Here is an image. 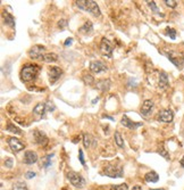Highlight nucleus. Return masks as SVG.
I'll list each match as a JSON object with an SVG mask.
<instances>
[{
    "label": "nucleus",
    "instance_id": "nucleus-13",
    "mask_svg": "<svg viewBox=\"0 0 184 190\" xmlns=\"http://www.w3.org/2000/svg\"><path fill=\"white\" fill-rule=\"evenodd\" d=\"M39 157H38V154L35 151H32V150H27L24 154V163L28 164V165H32V164H35L38 162Z\"/></svg>",
    "mask_w": 184,
    "mask_h": 190
},
{
    "label": "nucleus",
    "instance_id": "nucleus-22",
    "mask_svg": "<svg viewBox=\"0 0 184 190\" xmlns=\"http://www.w3.org/2000/svg\"><path fill=\"white\" fill-rule=\"evenodd\" d=\"M145 180L147 182H151V183H155V182H158L159 180V175H158L156 172L151 171V172H148L145 175Z\"/></svg>",
    "mask_w": 184,
    "mask_h": 190
},
{
    "label": "nucleus",
    "instance_id": "nucleus-8",
    "mask_svg": "<svg viewBox=\"0 0 184 190\" xmlns=\"http://www.w3.org/2000/svg\"><path fill=\"white\" fill-rule=\"evenodd\" d=\"M46 50V48L41 44H37V46H33L30 50H28V56L30 58L32 59H42L43 57V51Z\"/></svg>",
    "mask_w": 184,
    "mask_h": 190
},
{
    "label": "nucleus",
    "instance_id": "nucleus-35",
    "mask_svg": "<svg viewBox=\"0 0 184 190\" xmlns=\"http://www.w3.org/2000/svg\"><path fill=\"white\" fill-rule=\"evenodd\" d=\"M67 24H68V23H67V21H66V19H60V21L58 22V26L60 27V28L66 27V26H67Z\"/></svg>",
    "mask_w": 184,
    "mask_h": 190
},
{
    "label": "nucleus",
    "instance_id": "nucleus-39",
    "mask_svg": "<svg viewBox=\"0 0 184 190\" xmlns=\"http://www.w3.org/2000/svg\"><path fill=\"white\" fill-rule=\"evenodd\" d=\"M180 163H181V166H182V167H184V157L182 158V159H181V162H180Z\"/></svg>",
    "mask_w": 184,
    "mask_h": 190
},
{
    "label": "nucleus",
    "instance_id": "nucleus-38",
    "mask_svg": "<svg viewBox=\"0 0 184 190\" xmlns=\"http://www.w3.org/2000/svg\"><path fill=\"white\" fill-rule=\"evenodd\" d=\"M132 190H142V188H141V186H134Z\"/></svg>",
    "mask_w": 184,
    "mask_h": 190
},
{
    "label": "nucleus",
    "instance_id": "nucleus-28",
    "mask_svg": "<svg viewBox=\"0 0 184 190\" xmlns=\"http://www.w3.org/2000/svg\"><path fill=\"white\" fill-rule=\"evenodd\" d=\"M110 190H129V186L126 183H122V184H114L110 187Z\"/></svg>",
    "mask_w": 184,
    "mask_h": 190
},
{
    "label": "nucleus",
    "instance_id": "nucleus-20",
    "mask_svg": "<svg viewBox=\"0 0 184 190\" xmlns=\"http://www.w3.org/2000/svg\"><path fill=\"white\" fill-rule=\"evenodd\" d=\"M92 31H93V24L90 21H86L80 28V32L83 34H91Z\"/></svg>",
    "mask_w": 184,
    "mask_h": 190
},
{
    "label": "nucleus",
    "instance_id": "nucleus-18",
    "mask_svg": "<svg viewBox=\"0 0 184 190\" xmlns=\"http://www.w3.org/2000/svg\"><path fill=\"white\" fill-rule=\"evenodd\" d=\"M110 85H111V82H110V80H108V79L99 80V81L97 82V89L100 90V91H102V92L108 91L109 88H110Z\"/></svg>",
    "mask_w": 184,
    "mask_h": 190
},
{
    "label": "nucleus",
    "instance_id": "nucleus-29",
    "mask_svg": "<svg viewBox=\"0 0 184 190\" xmlns=\"http://www.w3.org/2000/svg\"><path fill=\"white\" fill-rule=\"evenodd\" d=\"M147 3H148V6L151 8V10H152L154 13L160 15V10L158 9L157 5H156V2H155V1H147Z\"/></svg>",
    "mask_w": 184,
    "mask_h": 190
},
{
    "label": "nucleus",
    "instance_id": "nucleus-40",
    "mask_svg": "<svg viewBox=\"0 0 184 190\" xmlns=\"http://www.w3.org/2000/svg\"><path fill=\"white\" fill-rule=\"evenodd\" d=\"M98 100H99V98H97V99H93V100H92V104H95Z\"/></svg>",
    "mask_w": 184,
    "mask_h": 190
},
{
    "label": "nucleus",
    "instance_id": "nucleus-2",
    "mask_svg": "<svg viewBox=\"0 0 184 190\" xmlns=\"http://www.w3.org/2000/svg\"><path fill=\"white\" fill-rule=\"evenodd\" d=\"M39 66L38 65H25L24 67L21 69V80L23 82H30L33 81L39 73Z\"/></svg>",
    "mask_w": 184,
    "mask_h": 190
},
{
    "label": "nucleus",
    "instance_id": "nucleus-9",
    "mask_svg": "<svg viewBox=\"0 0 184 190\" xmlns=\"http://www.w3.org/2000/svg\"><path fill=\"white\" fill-rule=\"evenodd\" d=\"M173 119H174V114L171 109H164V110L159 112L157 116L158 121L163 123H169L173 121Z\"/></svg>",
    "mask_w": 184,
    "mask_h": 190
},
{
    "label": "nucleus",
    "instance_id": "nucleus-17",
    "mask_svg": "<svg viewBox=\"0 0 184 190\" xmlns=\"http://www.w3.org/2000/svg\"><path fill=\"white\" fill-rule=\"evenodd\" d=\"M168 85V76L165 72H160L158 74V87L160 89H166Z\"/></svg>",
    "mask_w": 184,
    "mask_h": 190
},
{
    "label": "nucleus",
    "instance_id": "nucleus-41",
    "mask_svg": "<svg viewBox=\"0 0 184 190\" xmlns=\"http://www.w3.org/2000/svg\"><path fill=\"white\" fill-rule=\"evenodd\" d=\"M150 190H165V189H163V188H160V189H150Z\"/></svg>",
    "mask_w": 184,
    "mask_h": 190
},
{
    "label": "nucleus",
    "instance_id": "nucleus-16",
    "mask_svg": "<svg viewBox=\"0 0 184 190\" xmlns=\"http://www.w3.org/2000/svg\"><path fill=\"white\" fill-rule=\"evenodd\" d=\"M83 145L85 148H90V147H95L97 145V140L91 136V135H88V133H84L83 135Z\"/></svg>",
    "mask_w": 184,
    "mask_h": 190
},
{
    "label": "nucleus",
    "instance_id": "nucleus-34",
    "mask_svg": "<svg viewBox=\"0 0 184 190\" xmlns=\"http://www.w3.org/2000/svg\"><path fill=\"white\" fill-rule=\"evenodd\" d=\"M159 154H160L161 156H164L166 159H169V155H168V153L166 151V149H164V148H163V149H160V150H159Z\"/></svg>",
    "mask_w": 184,
    "mask_h": 190
},
{
    "label": "nucleus",
    "instance_id": "nucleus-12",
    "mask_svg": "<svg viewBox=\"0 0 184 190\" xmlns=\"http://www.w3.org/2000/svg\"><path fill=\"white\" fill-rule=\"evenodd\" d=\"M34 139H35V142L39 146H42V147L47 146V144L49 142V139H48V137L46 136V133L42 132V131H39V130L34 131Z\"/></svg>",
    "mask_w": 184,
    "mask_h": 190
},
{
    "label": "nucleus",
    "instance_id": "nucleus-14",
    "mask_svg": "<svg viewBox=\"0 0 184 190\" xmlns=\"http://www.w3.org/2000/svg\"><path fill=\"white\" fill-rule=\"evenodd\" d=\"M120 124H122L123 126L127 128V129H131V130H135V129H138L139 126H141V125H142V123H135V122H133L132 120H130V119L127 117V115H124V116L122 117Z\"/></svg>",
    "mask_w": 184,
    "mask_h": 190
},
{
    "label": "nucleus",
    "instance_id": "nucleus-37",
    "mask_svg": "<svg viewBox=\"0 0 184 190\" xmlns=\"http://www.w3.org/2000/svg\"><path fill=\"white\" fill-rule=\"evenodd\" d=\"M72 42H73V39H72V38H68V39H66V41L64 42V46H65V47H68V46L72 44Z\"/></svg>",
    "mask_w": 184,
    "mask_h": 190
},
{
    "label": "nucleus",
    "instance_id": "nucleus-15",
    "mask_svg": "<svg viewBox=\"0 0 184 190\" xmlns=\"http://www.w3.org/2000/svg\"><path fill=\"white\" fill-rule=\"evenodd\" d=\"M154 108V101L152 100H150V99H147L143 101V104H142V107H141V115L142 116H149L150 115V113H151V110Z\"/></svg>",
    "mask_w": 184,
    "mask_h": 190
},
{
    "label": "nucleus",
    "instance_id": "nucleus-11",
    "mask_svg": "<svg viewBox=\"0 0 184 190\" xmlns=\"http://www.w3.org/2000/svg\"><path fill=\"white\" fill-rule=\"evenodd\" d=\"M90 71L95 73V74H98V73H101V72H106L107 66L101 60H93V62L90 63Z\"/></svg>",
    "mask_w": 184,
    "mask_h": 190
},
{
    "label": "nucleus",
    "instance_id": "nucleus-1",
    "mask_svg": "<svg viewBox=\"0 0 184 190\" xmlns=\"http://www.w3.org/2000/svg\"><path fill=\"white\" fill-rule=\"evenodd\" d=\"M76 5H77V7L80 9L89 12L95 17H99L101 15V12H100V8H99L98 3L95 1H93V0H80V1H76Z\"/></svg>",
    "mask_w": 184,
    "mask_h": 190
},
{
    "label": "nucleus",
    "instance_id": "nucleus-30",
    "mask_svg": "<svg viewBox=\"0 0 184 190\" xmlns=\"http://www.w3.org/2000/svg\"><path fill=\"white\" fill-rule=\"evenodd\" d=\"M166 31H167V34L169 35V38H171L172 40H175V38H176V31L174 28H169V27H167Z\"/></svg>",
    "mask_w": 184,
    "mask_h": 190
},
{
    "label": "nucleus",
    "instance_id": "nucleus-3",
    "mask_svg": "<svg viewBox=\"0 0 184 190\" xmlns=\"http://www.w3.org/2000/svg\"><path fill=\"white\" fill-rule=\"evenodd\" d=\"M167 58L169 59V62H172L175 66L177 68H181L183 67L184 65V56L182 53L180 51H175V50H169V51H166L165 53Z\"/></svg>",
    "mask_w": 184,
    "mask_h": 190
},
{
    "label": "nucleus",
    "instance_id": "nucleus-26",
    "mask_svg": "<svg viewBox=\"0 0 184 190\" xmlns=\"http://www.w3.org/2000/svg\"><path fill=\"white\" fill-rule=\"evenodd\" d=\"M82 79H83V82H84L86 85H92L93 82H94V78L92 76L91 74H84Z\"/></svg>",
    "mask_w": 184,
    "mask_h": 190
},
{
    "label": "nucleus",
    "instance_id": "nucleus-25",
    "mask_svg": "<svg viewBox=\"0 0 184 190\" xmlns=\"http://www.w3.org/2000/svg\"><path fill=\"white\" fill-rule=\"evenodd\" d=\"M114 137H115V142H116V145L118 146L119 148H124V140H123V138H122V136H120V133H119L118 131L115 132Z\"/></svg>",
    "mask_w": 184,
    "mask_h": 190
},
{
    "label": "nucleus",
    "instance_id": "nucleus-36",
    "mask_svg": "<svg viewBox=\"0 0 184 190\" xmlns=\"http://www.w3.org/2000/svg\"><path fill=\"white\" fill-rule=\"evenodd\" d=\"M35 175H37V174H35V172H33V171H28V172L25 173V178H26V179H32V178H34Z\"/></svg>",
    "mask_w": 184,
    "mask_h": 190
},
{
    "label": "nucleus",
    "instance_id": "nucleus-23",
    "mask_svg": "<svg viewBox=\"0 0 184 190\" xmlns=\"http://www.w3.org/2000/svg\"><path fill=\"white\" fill-rule=\"evenodd\" d=\"M3 19H5V24H7L8 26L15 27V19H14L13 15L7 12L3 13Z\"/></svg>",
    "mask_w": 184,
    "mask_h": 190
},
{
    "label": "nucleus",
    "instance_id": "nucleus-10",
    "mask_svg": "<svg viewBox=\"0 0 184 190\" xmlns=\"http://www.w3.org/2000/svg\"><path fill=\"white\" fill-rule=\"evenodd\" d=\"M48 74H49V81L51 84H53L55 82H57L63 75V71L62 68L57 67V66H53L48 71Z\"/></svg>",
    "mask_w": 184,
    "mask_h": 190
},
{
    "label": "nucleus",
    "instance_id": "nucleus-7",
    "mask_svg": "<svg viewBox=\"0 0 184 190\" xmlns=\"http://www.w3.org/2000/svg\"><path fill=\"white\" fill-rule=\"evenodd\" d=\"M7 142H8L10 149L13 150L14 153H19V151H22V150L25 148V145H24L19 139H17V138H15V137L8 138V139H7Z\"/></svg>",
    "mask_w": 184,
    "mask_h": 190
},
{
    "label": "nucleus",
    "instance_id": "nucleus-24",
    "mask_svg": "<svg viewBox=\"0 0 184 190\" xmlns=\"http://www.w3.org/2000/svg\"><path fill=\"white\" fill-rule=\"evenodd\" d=\"M6 130H7V131H9V132H12V133L18 135V136L22 133V131H21V130H19L17 126H15L13 123H10V122H9L8 124H7V125H6Z\"/></svg>",
    "mask_w": 184,
    "mask_h": 190
},
{
    "label": "nucleus",
    "instance_id": "nucleus-33",
    "mask_svg": "<svg viewBox=\"0 0 184 190\" xmlns=\"http://www.w3.org/2000/svg\"><path fill=\"white\" fill-rule=\"evenodd\" d=\"M79 159L82 165H85V161H84V155H83V150L80 149L79 150Z\"/></svg>",
    "mask_w": 184,
    "mask_h": 190
},
{
    "label": "nucleus",
    "instance_id": "nucleus-6",
    "mask_svg": "<svg viewBox=\"0 0 184 190\" xmlns=\"http://www.w3.org/2000/svg\"><path fill=\"white\" fill-rule=\"evenodd\" d=\"M105 174L110 178H122L123 177V167L107 165L105 167Z\"/></svg>",
    "mask_w": 184,
    "mask_h": 190
},
{
    "label": "nucleus",
    "instance_id": "nucleus-5",
    "mask_svg": "<svg viewBox=\"0 0 184 190\" xmlns=\"http://www.w3.org/2000/svg\"><path fill=\"white\" fill-rule=\"evenodd\" d=\"M113 50H114V48H113L111 43L109 42V40L106 39V38H102V40L100 42V51H101V54L106 56V57H108V58H113Z\"/></svg>",
    "mask_w": 184,
    "mask_h": 190
},
{
    "label": "nucleus",
    "instance_id": "nucleus-21",
    "mask_svg": "<svg viewBox=\"0 0 184 190\" xmlns=\"http://www.w3.org/2000/svg\"><path fill=\"white\" fill-rule=\"evenodd\" d=\"M41 60H43L44 63H55L58 60V55L55 53H47L43 55Z\"/></svg>",
    "mask_w": 184,
    "mask_h": 190
},
{
    "label": "nucleus",
    "instance_id": "nucleus-31",
    "mask_svg": "<svg viewBox=\"0 0 184 190\" xmlns=\"http://www.w3.org/2000/svg\"><path fill=\"white\" fill-rule=\"evenodd\" d=\"M164 2L166 3V6H168L171 8H175L177 6V1H175V0H165Z\"/></svg>",
    "mask_w": 184,
    "mask_h": 190
},
{
    "label": "nucleus",
    "instance_id": "nucleus-27",
    "mask_svg": "<svg viewBox=\"0 0 184 190\" xmlns=\"http://www.w3.org/2000/svg\"><path fill=\"white\" fill-rule=\"evenodd\" d=\"M13 190H28L24 182H16L13 186Z\"/></svg>",
    "mask_w": 184,
    "mask_h": 190
},
{
    "label": "nucleus",
    "instance_id": "nucleus-19",
    "mask_svg": "<svg viewBox=\"0 0 184 190\" xmlns=\"http://www.w3.org/2000/svg\"><path fill=\"white\" fill-rule=\"evenodd\" d=\"M46 112H47V104H43V103L37 104L35 107L33 108V113L38 116H43Z\"/></svg>",
    "mask_w": 184,
    "mask_h": 190
},
{
    "label": "nucleus",
    "instance_id": "nucleus-32",
    "mask_svg": "<svg viewBox=\"0 0 184 190\" xmlns=\"http://www.w3.org/2000/svg\"><path fill=\"white\" fill-rule=\"evenodd\" d=\"M13 158H10V157H8V158H6V161H5V166L6 167H8V169H10V167H13Z\"/></svg>",
    "mask_w": 184,
    "mask_h": 190
},
{
    "label": "nucleus",
    "instance_id": "nucleus-4",
    "mask_svg": "<svg viewBox=\"0 0 184 190\" xmlns=\"http://www.w3.org/2000/svg\"><path fill=\"white\" fill-rule=\"evenodd\" d=\"M67 178H68L69 182H71L74 187H76V188H83V187L85 186V180H84V178L82 177L81 174H79V173H76V172H73V171L68 172V173H67Z\"/></svg>",
    "mask_w": 184,
    "mask_h": 190
}]
</instances>
